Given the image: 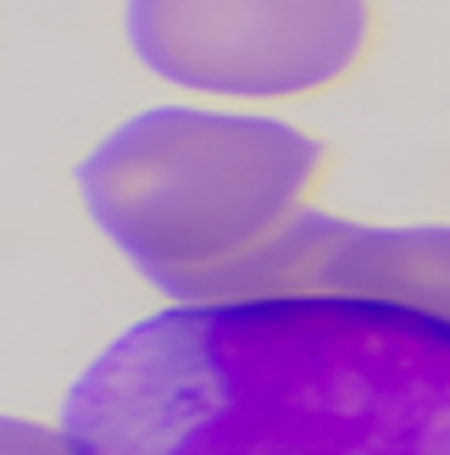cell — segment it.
I'll return each mask as SVG.
<instances>
[{"label":"cell","mask_w":450,"mask_h":455,"mask_svg":"<svg viewBox=\"0 0 450 455\" xmlns=\"http://www.w3.org/2000/svg\"><path fill=\"white\" fill-rule=\"evenodd\" d=\"M78 455H450V323L356 294L167 300L61 389Z\"/></svg>","instance_id":"1"},{"label":"cell","mask_w":450,"mask_h":455,"mask_svg":"<svg viewBox=\"0 0 450 455\" xmlns=\"http://www.w3.org/2000/svg\"><path fill=\"white\" fill-rule=\"evenodd\" d=\"M323 172L328 145L278 111L156 100L78 156L73 189L89 228L156 294L200 300L217 272L306 212Z\"/></svg>","instance_id":"2"},{"label":"cell","mask_w":450,"mask_h":455,"mask_svg":"<svg viewBox=\"0 0 450 455\" xmlns=\"http://www.w3.org/2000/svg\"><path fill=\"white\" fill-rule=\"evenodd\" d=\"M373 34V0H123L128 56L222 106L328 95L367 61Z\"/></svg>","instance_id":"3"},{"label":"cell","mask_w":450,"mask_h":455,"mask_svg":"<svg viewBox=\"0 0 450 455\" xmlns=\"http://www.w3.org/2000/svg\"><path fill=\"white\" fill-rule=\"evenodd\" d=\"M245 294H356L450 323V222H362L306 206L284 234L217 272L200 300Z\"/></svg>","instance_id":"4"},{"label":"cell","mask_w":450,"mask_h":455,"mask_svg":"<svg viewBox=\"0 0 450 455\" xmlns=\"http://www.w3.org/2000/svg\"><path fill=\"white\" fill-rule=\"evenodd\" d=\"M0 455H78V450L67 444L61 427L39 422V417L6 411V417H0Z\"/></svg>","instance_id":"5"}]
</instances>
